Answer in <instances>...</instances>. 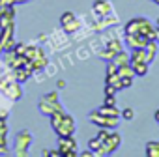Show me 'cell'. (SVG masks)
I'll return each instance as SVG.
<instances>
[{"label":"cell","instance_id":"obj_1","mask_svg":"<svg viewBox=\"0 0 159 157\" xmlns=\"http://www.w3.org/2000/svg\"><path fill=\"white\" fill-rule=\"evenodd\" d=\"M49 118H51V127L54 129V133L58 137H71V135H75L77 122H75V118L71 114H66L64 110H60V112L51 114Z\"/></svg>","mask_w":159,"mask_h":157},{"label":"cell","instance_id":"obj_2","mask_svg":"<svg viewBox=\"0 0 159 157\" xmlns=\"http://www.w3.org/2000/svg\"><path fill=\"white\" fill-rule=\"evenodd\" d=\"M38 109H39V112L45 114V116H51V114H54V112L64 110V107L60 105V99H58V92H51V94L41 96V99H39V103H38Z\"/></svg>","mask_w":159,"mask_h":157},{"label":"cell","instance_id":"obj_3","mask_svg":"<svg viewBox=\"0 0 159 157\" xmlns=\"http://www.w3.org/2000/svg\"><path fill=\"white\" fill-rule=\"evenodd\" d=\"M0 92H2L8 99L11 101H19L23 97V90H21V83H17L13 77H6L0 78Z\"/></svg>","mask_w":159,"mask_h":157},{"label":"cell","instance_id":"obj_4","mask_svg":"<svg viewBox=\"0 0 159 157\" xmlns=\"http://www.w3.org/2000/svg\"><path fill=\"white\" fill-rule=\"evenodd\" d=\"M32 142H34V135H32V131H28V129H21V131L15 135V140H13L15 155H19V157L26 155L28 150H30V146H32Z\"/></svg>","mask_w":159,"mask_h":157},{"label":"cell","instance_id":"obj_5","mask_svg":"<svg viewBox=\"0 0 159 157\" xmlns=\"http://www.w3.org/2000/svg\"><path fill=\"white\" fill-rule=\"evenodd\" d=\"M25 56L30 60L34 71H39V69H43L47 65V56H45L43 49L38 47V45H28L26 51H25Z\"/></svg>","mask_w":159,"mask_h":157},{"label":"cell","instance_id":"obj_6","mask_svg":"<svg viewBox=\"0 0 159 157\" xmlns=\"http://www.w3.org/2000/svg\"><path fill=\"white\" fill-rule=\"evenodd\" d=\"M120 146H122V135L116 133L114 129H111L109 137L101 142V148L98 150V155H112Z\"/></svg>","mask_w":159,"mask_h":157},{"label":"cell","instance_id":"obj_7","mask_svg":"<svg viewBox=\"0 0 159 157\" xmlns=\"http://www.w3.org/2000/svg\"><path fill=\"white\" fill-rule=\"evenodd\" d=\"M88 120L98 125V127H105V129H116L120 125V116H103L98 110H92L88 114Z\"/></svg>","mask_w":159,"mask_h":157},{"label":"cell","instance_id":"obj_8","mask_svg":"<svg viewBox=\"0 0 159 157\" xmlns=\"http://www.w3.org/2000/svg\"><path fill=\"white\" fill-rule=\"evenodd\" d=\"M15 49V25L0 28V52Z\"/></svg>","mask_w":159,"mask_h":157},{"label":"cell","instance_id":"obj_9","mask_svg":"<svg viewBox=\"0 0 159 157\" xmlns=\"http://www.w3.org/2000/svg\"><path fill=\"white\" fill-rule=\"evenodd\" d=\"M58 150L62 153V157H77L79 155V146L75 137H58Z\"/></svg>","mask_w":159,"mask_h":157},{"label":"cell","instance_id":"obj_10","mask_svg":"<svg viewBox=\"0 0 159 157\" xmlns=\"http://www.w3.org/2000/svg\"><path fill=\"white\" fill-rule=\"evenodd\" d=\"M60 26L67 34H73V32H77L79 28H81V23H79V19L75 17L73 11H66V13L60 15Z\"/></svg>","mask_w":159,"mask_h":157},{"label":"cell","instance_id":"obj_11","mask_svg":"<svg viewBox=\"0 0 159 157\" xmlns=\"http://www.w3.org/2000/svg\"><path fill=\"white\" fill-rule=\"evenodd\" d=\"M150 43V39L142 34H124V45L129 49H142Z\"/></svg>","mask_w":159,"mask_h":157},{"label":"cell","instance_id":"obj_12","mask_svg":"<svg viewBox=\"0 0 159 157\" xmlns=\"http://www.w3.org/2000/svg\"><path fill=\"white\" fill-rule=\"evenodd\" d=\"M32 73H34V69H32V64H26V65H21V67H15L13 69V78L17 83H26L28 78L32 77Z\"/></svg>","mask_w":159,"mask_h":157},{"label":"cell","instance_id":"obj_13","mask_svg":"<svg viewBox=\"0 0 159 157\" xmlns=\"http://www.w3.org/2000/svg\"><path fill=\"white\" fill-rule=\"evenodd\" d=\"M92 11L98 17H107V15L112 13V6H111V2H107V0H96L94 6H92Z\"/></svg>","mask_w":159,"mask_h":157},{"label":"cell","instance_id":"obj_14","mask_svg":"<svg viewBox=\"0 0 159 157\" xmlns=\"http://www.w3.org/2000/svg\"><path fill=\"white\" fill-rule=\"evenodd\" d=\"M11 25H15V6L8 4L4 15L0 17V28H6V26H11Z\"/></svg>","mask_w":159,"mask_h":157},{"label":"cell","instance_id":"obj_15","mask_svg":"<svg viewBox=\"0 0 159 157\" xmlns=\"http://www.w3.org/2000/svg\"><path fill=\"white\" fill-rule=\"evenodd\" d=\"M137 62H146V49L144 47L142 49H131V52H129V64H137Z\"/></svg>","mask_w":159,"mask_h":157},{"label":"cell","instance_id":"obj_16","mask_svg":"<svg viewBox=\"0 0 159 157\" xmlns=\"http://www.w3.org/2000/svg\"><path fill=\"white\" fill-rule=\"evenodd\" d=\"M124 49V41H120L118 38H111L107 43H105V51H109V52H112V54H116L118 51H122Z\"/></svg>","mask_w":159,"mask_h":157},{"label":"cell","instance_id":"obj_17","mask_svg":"<svg viewBox=\"0 0 159 157\" xmlns=\"http://www.w3.org/2000/svg\"><path fill=\"white\" fill-rule=\"evenodd\" d=\"M116 67H120V65H125V64H129V52H125L124 49L122 51H118L116 54H114V58L111 60Z\"/></svg>","mask_w":159,"mask_h":157},{"label":"cell","instance_id":"obj_18","mask_svg":"<svg viewBox=\"0 0 159 157\" xmlns=\"http://www.w3.org/2000/svg\"><path fill=\"white\" fill-rule=\"evenodd\" d=\"M157 41H150L144 49H146V62L148 64H152L153 60H155V56H157Z\"/></svg>","mask_w":159,"mask_h":157},{"label":"cell","instance_id":"obj_19","mask_svg":"<svg viewBox=\"0 0 159 157\" xmlns=\"http://www.w3.org/2000/svg\"><path fill=\"white\" fill-rule=\"evenodd\" d=\"M144 150H146L144 153H146L148 157H159V142H157V140H150Z\"/></svg>","mask_w":159,"mask_h":157},{"label":"cell","instance_id":"obj_20","mask_svg":"<svg viewBox=\"0 0 159 157\" xmlns=\"http://www.w3.org/2000/svg\"><path fill=\"white\" fill-rule=\"evenodd\" d=\"M131 65H133V71H135L137 77H144V75H148L150 64H146V62H137V64H131Z\"/></svg>","mask_w":159,"mask_h":157},{"label":"cell","instance_id":"obj_21","mask_svg":"<svg viewBox=\"0 0 159 157\" xmlns=\"http://www.w3.org/2000/svg\"><path fill=\"white\" fill-rule=\"evenodd\" d=\"M116 73H118V75H120L122 78H125V77H127V78H135V71H133V65H131V64L120 65Z\"/></svg>","mask_w":159,"mask_h":157},{"label":"cell","instance_id":"obj_22","mask_svg":"<svg viewBox=\"0 0 159 157\" xmlns=\"http://www.w3.org/2000/svg\"><path fill=\"white\" fill-rule=\"evenodd\" d=\"M98 112L103 114V116H120V110L116 107H112V105H103V107L98 109Z\"/></svg>","mask_w":159,"mask_h":157},{"label":"cell","instance_id":"obj_23","mask_svg":"<svg viewBox=\"0 0 159 157\" xmlns=\"http://www.w3.org/2000/svg\"><path fill=\"white\" fill-rule=\"evenodd\" d=\"M88 148H90V150H92V151H94V153L98 155V150L101 148V140H99L98 137H94V138H90V140H88Z\"/></svg>","mask_w":159,"mask_h":157},{"label":"cell","instance_id":"obj_24","mask_svg":"<svg viewBox=\"0 0 159 157\" xmlns=\"http://www.w3.org/2000/svg\"><path fill=\"white\" fill-rule=\"evenodd\" d=\"M8 153V135H0V155Z\"/></svg>","mask_w":159,"mask_h":157},{"label":"cell","instance_id":"obj_25","mask_svg":"<svg viewBox=\"0 0 159 157\" xmlns=\"http://www.w3.org/2000/svg\"><path fill=\"white\" fill-rule=\"evenodd\" d=\"M120 116H122V120H133V118H135V110L127 107V109H124V110H122V114H120Z\"/></svg>","mask_w":159,"mask_h":157},{"label":"cell","instance_id":"obj_26","mask_svg":"<svg viewBox=\"0 0 159 157\" xmlns=\"http://www.w3.org/2000/svg\"><path fill=\"white\" fill-rule=\"evenodd\" d=\"M26 47H28V45H25V43H15V49H13V51H15L17 54H21V56H25Z\"/></svg>","mask_w":159,"mask_h":157},{"label":"cell","instance_id":"obj_27","mask_svg":"<svg viewBox=\"0 0 159 157\" xmlns=\"http://www.w3.org/2000/svg\"><path fill=\"white\" fill-rule=\"evenodd\" d=\"M0 135H8V123H6V118H0Z\"/></svg>","mask_w":159,"mask_h":157},{"label":"cell","instance_id":"obj_28","mask_svg":"<svg viewBox=\"0 0 159 157\" xmlns=\"http://www.w3.org/2000/svg\"><path fill=\"white\" fill-rule=\"evenodd\" d=\"M116 88L112 86V84H105V96H116Z\"/></svg>","mask_w":159,"mask_h":157},{"label":"cell","instance_id":"obj_29","mask_svg":"<svg viewBox=\"0 0 159 157\" xmlns=\"http://www.w3.org/2000/svg\"><path fill=\"white\" fill-rule=\"evenodd\" d=\"M103 105H112L116 107V96H105V103Z\"/></svg>","mask_w":159,"mask_h":157},{"label":"cell","instance_id":"obj_30","mask_svg":"<svg viewBox=\"0 0 159 157\" xmlns=\"http://www.w3.org/2000/svg\"><path fill=\"white\" fill-rule=\"evenodd\" d=\"M28 0H6V4H11V6H15V4H26Z\"/></svg>","mask_w":159,"mask_h":157},{"label":"cell","instance_id":"obj_31","mask_svg":"<svg viewBox=\"0 0 159 157\" xmlns=\"http://www.w3.org/2000/svg\"><path fill=\"white\" fill-rule=\"evenodd\" d=\"M81 155H83V157H94V155H96V153H94V151H92V150H90V148H88V151H83V153H81Z\"/></svg>","mask_w":159,"mask_h":157},{"label":"cell","instance_id":"obj_32","mask_svg":"<svg viewBox=\"0 0 159 157\" xmlns=\"http://www.w3.org/2000/svg\"><path fill=\"white\" fill-rule=\"evenodd\" d=\"M56 88H58V90H60V88H66V81H58V83H56Z\"/></svg>","mask_w":159,"mask_h":157},{"label":"cell","instance_id":"obj_33","mask_svg":"<svg viewBox=\"0 0 159 157\" xmlns=\"http://www.w3.org/2000/svg\"><path fill=\"white\" fill-rule=\"evenodd\" d=\"M155 41L159 43V26H155Z\"/></svg>","mask_w":159,"mask_h":157},{"label":"cell","instance_id":"obj_34","mask_svg":"<svg viewBox=\"0 0 159 157\" xmlns=\"http://www.w3.org/2000/svg\"><path fill=\"white\" fill-rule=\"evenodd\" d=\"M155 122H157V123H159V109H157V110H155Z\"/></svg>","mask_w":159,"mask_h":157},{"label":"cell","instance_id":"obj_35","mask_svg":"<svg viewBox=\"0 0 159 157\" xmlns=\"http://www.w3.org/2000/svg\"><path fill=\"white\" fill-rule=\"evenodd\" d=\"M152 2H155V4H157V6H159V0H152Z\"/></svg>","mask_w":159,"mask_h":157},{"label":"cell","instance_id":"obj_36","mask_svg":"<svg viewBox=\"0 0 159 157\" xmlns=\"http://www.w3.org/2000/svg\"><path fill=\"white\" fill-rule=\"evenodd\" d=\"M155 26H159V19H157V23H155Z\"/></svg>","mask_w":159,"mask_h":157}]
</instances>
